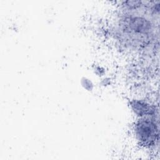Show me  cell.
Wrapping results in <instances>:
<instances>
[{
	"label": "cell",
	"mask_w": 160,
	"mask_h": 160,
	"mask_svg": "<svg viewBox=\"0 0 160 160\" xmlns=\"http://www.w3.org/2000/svg\"><path fill=\"white\" fill-rule=\"evenodd\" d=\"M136 139L140 145L152 148L159 141L158 113L139 118L134 126Z\"/></svg>",
	"instance_id": "6da1fadb"
},
{
	"label": "cell",
	"mask_w": 160,
	"mask_h": 160,
	"mask_svg": "<svg viewBox=\"0 0 160 160\" xmlns=\"http://www.w3.org/2000/svg\"><path fill=\"white\" fill-rule=\"evenodd\" d=\"M130 107L134 113L138 117L142 118L158 113L156 106L144 100L132 99L130 101Z\"/></svg>",
	"instance_id": "7a4b0ae2"
},
{
	"label": "cell",
	"mask_w": 160,
	"mask_h": 160,
	"mask_svg": "<svg viewBox=\"0 0 160 160\" xmlns=\"http://www.w3.org/2000/svg\"><path fill=\"white\" fill-rule=\"evenodd\" d=\"M82 84L84 85V84H86V86H84V88L86 89H92V88H91V86H92V84L91 82V81H89V79H86V78H84V80H82Z\"/></svg>",
	"instance_id": "3957f363"
}]
</instances>
